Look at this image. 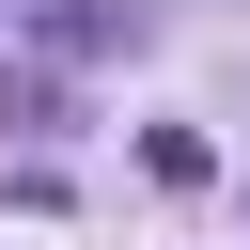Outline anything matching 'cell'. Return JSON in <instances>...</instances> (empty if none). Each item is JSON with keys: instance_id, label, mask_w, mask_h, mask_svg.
<instances>
[{"instance_id": "obj_1", "label": "cell", "mask_w": 250, "mask_h": 250, "mask_svg": "<svg viewBox=\"0 0 250 250\" xmlns=\"http://www.w3.org/2000/svg\"><path fill=\"white\" fill-rule=\"evenodd\" d=\"M16 31H31V47H141L156 16H141V0H16Z\"/></svg>"}, {"instance_id": "obj_3", "label": "cell", "mask_w": 250, "mask_h": 250, "mask_svg": "<svg viewBox=\"0 0 250 250\" xmlns=\"http://www.w3.org/2000/svg\"><path fill=\"white\" fill-rule=\"evenodd\" d=\"M141 172H156V188H203V172H219V141H203V125H156V141H141Z\"/></svg>"}, {"instance_id": "obj_4", "label": "cell", "mask_w": 250, "mask_h": 250, "mask_svg": "<svg viewBox=\"0 0 250 250\" xmlns=\"http://www.w3.org/2000/svg\"><path fill=\"white\" fill-rule=\"evenodd\" d=\"M0 16H16V0H0Z\"/></svg>"}, {"instance_id": "obj_2", "label": "cell", "mask_w": 250, "mask_h": 250, "mask_svg": "<svg viewBox=\"0 0 250 250\" xmlns=\"http://www.w3.org/2000/svg\"><path fill=\"white\" fill-rule=\"evenodd\" d=\"M0 125H16V141H47V125H62V78H47V62H16V78H0Z\"/></svg>"}]
</instances>
